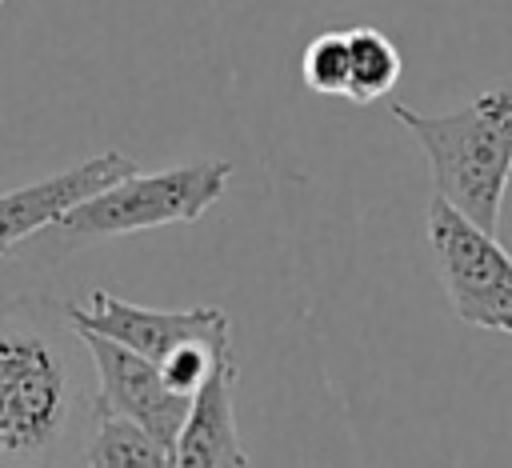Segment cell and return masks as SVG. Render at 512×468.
I'll return each instance as SVG.
<instances>
[{
  "label": "cell",
  "instance_id": "6da1fadb",
  "mask_svg": "<svg viewBox=\"0 0 512 468\" xmlns=\"http://www.w3.org/2000/svg\"><path fill=\"white\" fill-rule=\"evenodd\" d=\"M68 320L32 300L0 304V464H44L80 424L96 420V388H84Z\"/></svg>",
  "mask_w": 512,
  "mask_h": 468
},
{
  "label": "cell",
  "instance_id": "7a4b0ae2",
  "mask_svg": "<svg viewBox=\"0 0 512 468\" xmlns=\"http://www.w3.org/2000/svg\"><path fill=\"white\" fill-rule=\"evenodd\" d=\"M392 116L424 148L436 196L496 232L512 180V84L488 88L444 116L412 112L408 104H392Z\"/></svg>",
  "mask_w": 512,
  "mask_h": 468
},
{
  "label": "cell",
  "instance_id": "3957f363",
  "mask_svg": "<svg viewBox=\"0 0 512 468\" xmlns=\"http://www.w3.org/2000/svg\"><path fill=\"white\" fill-rule=\"evenodd\" d=\"M232 164L204 156L160 172H132L112 188L68 208L52 228L60 244H88L108 236H128L160 224H196L228 188Z\"/></svg>",
  "mask_w": 512,
  "mask_h": 468
},
{
  "label": "cell",
  "instance_id": "277c9868",
  "mask_svg": "<svg viewBox=\"0 0 512 468\" xmlns=\"http://www.w3.org/2000/svg\"><path fill=\"white\" fill-rule=\"evenodd\" d=\"M428 244L456 320H464L468 328L512 336V256L504 252L496 232H484L460 208L432 196Z\"/></svg>",
  "mask_w": 512,
  "mask_h": 468
},
{
  "label": "cell",
  "instance_id": "5b68a950",
  "mask_svg": "<svg viewBox=\"0 0 512 468\" xmlns=\"http://www.w3.org/2000/svg\"><path fill=\"white\" fill-rule=\"evenodd\" d=\"M60 316L80 328V332H96L108 336L156 364H164L176 348L184 344H216V340H232V320L220 308H184V312H168V308H144V304H128L108 288H92L88 304L68 300L60 308Z\"/></svg>",
  "mask_w": 512,
  "mask_h": 468
},
{
  "label": "cell",
  "instance_id": "8992f818",
  "mask_svg": "<svg viewBox=\"0 0 512 468\" xmlns=\"http://www.w3.org/2000/svg\"><path fill=\"white\" fill-rule=\"evenodd\" d=\"M72 332L80 336V348L88 352V360L96 368V408L136 420L164 448H172L176 432L184 428V420L192 412V396L172 388L156 360H148L108 336L80 332V328H72Z\"/></svg>",
  "mask_w": 512,
  "mask_h": 468
},
{
  "label": "cell",
  "instance_id": "52a82bcc",
  "mask_svg": "<svg viewBox=\"0 0 512 468\" xmlns=\"http://www.w3.org/2000/svg\"><path fill=\"white\" fill-rule=\"evenodd\" d=\"M132 172H140L136 160L108 148L100 156H88V160L64 168V172H52V176H40L24 188L0 192V256L16 252L24 240L52 228L68 208L112 188L116 180H124Z\"/></svg>",
  "mask_w": 512,
  "mask_h": 468
},
{
  "label": "cell",
  "instance_id": "ba28073f",
  "mask_svg": "<svg viewBox=\"0 0 512 468\" xmlns=\"http://www.w3.org/2000/svg\"><path fill=\"white\" fill-rule=\"evenodd\" d=\"M236 356L224 352L192 396V412L168 448V468H248L236 432Z\"/></svg>",
  "mask_w": 512,
  "mask_h": 468
},
{
  "label": "cell",
  "instance_id": "9c48e42d",
  "mask_svg": "<svg viewBox=\"0 0 512 468\" xmlns=\"http://www.w3.org/2000/svg\"><path fill=\"white\" fill-rule=\"evenodd\" d=\"M84 468H168V448L136 420L96 408L84 440Z\"/></svg>",
  "mask_w": 512,
  "mask_h": 468
},
{
  "label": "cell",
  "instance_id": "30bf717a",
  "mask_svg": "<svg viewBox=\"0 0 512 468\" xmlns=\"http://www.w3.org/2000/svg\"><path fill=\"white\" fill-rule=\"evenodd\" d=\"M400 68H404L400 52L380 28H372V24L348 28V92H344V100L372 104V100L388 96L400 80Z\"/></svg>",
  "mask_w": 512,
  "mask_h": 468
},
{
  "label": "cell",
  "instance_id": "8fae6325",
  "mask_svg": "<svg viewBox=\"0 0 512 468\" xmlns=\"http://www.w3.org/2000/svg\"><path fill=\"white\" fill-rule=\"evenodd\" d=\"M300 76L320 96H344L348 92V28L320 32L300 56Z\"/></svg>",
  "mask_w": 512,
  "mask_h": 468
},
{
  "label": "cell",
  "instance_id": "7c38bea8",
  "mask_svg": "<svg viewBox=\"0 0 512 468\" xmlns=\"http://www.w3.org/2000/svg\"><path fill=\"white\" fill-rule=\"evenodd\" d=\"M0 468H40V464H0Z\"/></svg>",
  "mask_w": 512,
  "mask_h": 468
},
{
  "label": "cell",
  "instance_id": "4fadbf2b",
  "mask_svg": "<svg viewBox=\"0 0 512 468\" xmlns=\"http://www.w3.org/2000/svg\"><path fill=\"white\" fill-rule=\"evenodd\" d=\"M0 8H4V0H0Z\"/></svg>",
  "mask_w": 512,
  "mask_h": 468
}]
</instances>
